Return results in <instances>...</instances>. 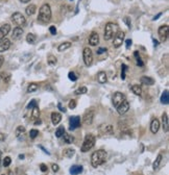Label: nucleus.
<instances>
[{"mask_svg":"<svg viewBox=\"0 0 169 175\" xmlns=\"http://www.w3.org/2000/svg\"><path fill=\"white\" fill-rule=\"evenodd\" d=\"M107 153L106 150L104 149H99L96 150V151L93 152V154L91 155V165L93 166L94 168H97L99 166L104 165L107 161Z\"/></svg>","mask_w":169,"mask_h":175,"instance_id":"f257e3e1","label":"nucleus"},{"mask_svg":"<svg viewBox=\"0 0 169 175\" xmlns=\"http://www.w3.org/2000/svg\"><path fill=\"white\" fill-rule=\"evenodd\" d=\"M51 19V8L48 3H45L41 6L40 10H39V16L38 21H41L42 23H47Z\"/></svg>","mask_w":169,"mask_h":175,"instance_id":"f03ea898","label":"nucleus"},{"mask_svg":"<svg viewBox=\"0 0 169 175\" xmlns=\"http://www.w3.org/2000/svg\"><path fill=\"white\" fill-rule=\"evenodd\" d=\"M118 31H119V26H118L117 23H113V22L107 23L106 25V28H104V40H111L112 38H114L117 34Z\"/></svg>","mask_w":169,"mask_h":175,"instance_id":"7ed1b4c3","label":"nucleus"},{"mask_svg":"<svg viewBox=\"0 0 169 175\" xmlns=\"http://www.w3.org/2000/svg\"><path fill=\"white\" fill-rule=\"evenodd\" d=\"M94 144H95V137L93 135H87L85 137V140H84V143H83V146L80 148L82 152H87L89 150H91L93 148Z\"/></svg>","mask_w":169,"mask_h":175,"instance_id":"20e7f679","label":"nucleus"},{"mask_svg":"<svg viewBox=\"0 0 169 175\" xmlns=\"http://www.w3.org/2000/svg\"><path fill=\"white\" fill-rule=\"evenodd\" d=\"M12 20L17 26H19V27L24 26L26 24L25 17H24L23 15H22L21 13H19V12H16V13H14V14L12 15Z\"/></svg>","mask_w":169,"mask_h":175,"instance_id":"39448f33","label":"nucleus"},{"mask_svg":"<svg viewBox=\"0 0 169 175\" xmlns=\"http://www.w3.org/2000/svg\"><path fill=\"white\" fill-rule=\"evenodd\" d=\"M83 56H84V62H85V65L87 67L92 65V62H93V52L92 50L90 49L89 47L85 48L84 49V52H83Z\"/></svg>","mask_w":169,"mask_h":175,"instance_id":"423d86ee","label":"nucleus"},{"mask_svg":"<svg viewBox=\"0 0 169 175\" xmlns=\"http://www.w3.org/2000/svg\"><path fill=\"white\" fill-rule=\"evenodd\" d=\"M126 100V97L123 93H120V92H116L113 95V105L114 108H117L119 104H121L123 101Z\"/></svg>","mask_w":169,"mask_h":175,"instance_id":"0eeeda50","label":"nucleus"},{"mask_svg":"<svg viewBox=\"0 0 169 175\" xmlns=\"http://www.w3.org/2000/svg\"><path fill=\"white\" fill-rule=\"evenodd\" d=\"M124 38H125V32L124 31H118L117 34L114 37V40H113V46L116 48L120 47L122 45L124 41Z\"/></svg>","mask_w":169,"mask_h":175,"instance_id":"6e6552de","label":"nucleus"},{"mask_svg":"<svg viewBox=\"0 0 169 175\" xmlns=\"http://www.w3.org/2000/svg\"><path fill=\"white\" fill-rule=\"evenodd\" d=\"M80 126V117L78 116H73L70 118L69 120V129L74 130L76 128H78Z\"/></svg>","mask_w":169,"mask_h":175,"instance_id":"1a4fd4ad","label":"nucleus"},{"mask_svg":"<svg viewBox=\"0 0 169 175\" xmlns=\"http://www.w3.org/2000/svg\"><path fill=\"white\" fill-rule=\"evenodd\" d=\"M94 116H95V114H94L93 111H87L84 115V117H83V123L85 125H91L94 121Z\"/></svg>","mask_w":169,"mask_h":175,"instance_id":"9d476101","label":"nucleus"},{"mask_svg":"<svg viewBox=\"0 0 169 175\" xmlns=\"http://www.w3.org/2000/svg\"><path fill=\"white\" fill-rule=\"evenodd\" d=\"M161 42H165L168 38V25H162L158 30Z\"/></svg>","mask_w":169,"mask_h":175,"instance_id":"9b49d317","label":"nucleus"},{"mask_svg":"<svg viewBox=\"0 0 169 175\" xmlns=\"http://www.w3.org/2000/svg\"><path fill=\"white\" fill-rule=\"evenodd\" d=\"M117 111L119 115H124V114L126 113L127 111L129 109V103L127 100H125V101H123L121 104H119V105L117 106Z\"/></svg>","mask_w":169,"mask_h":175,"instance_id":"f8f14e48","label":"nucleus"},{"mask_svg":"<svg viewBox=\"0 0 169 175\" xmlns=\"http://www.w3.org/2000/svg\"><path fill=\"white\" fill-rule=\"evenodd\" d=\"M11 31V25L10 24H3V25L0 27V40L4 39Z\"/></svg>","mask_w":169,"mask_h":175,"instance_id":"ddd939ff","label":"nucleus"},{"mask_svg":"<svg viewBox=\"0 0 169 175\" xmlns=\"http://www.w3.org/2000/svg\"><path fill=\"white\" fill-rule=\"evenodd\" d=\"M99 129L104 135H112L114 132V128L111 124H102L99 127Z\"/></svg>","mask_w":169,"mask_h":175,"instance_id":"4468645a","label":"nucleus"},{"mask_svg":"<svg viewBox=\"0 0 169 175\" xmlns=\"http://www.w3.org/2000/svg\"><path fill=\"white\" fill-rule=\"evenodd\" d=\"M11 47V41L8 39H2L0 40V53L1 52H4Z\"/></svg>","mask_w":169,"mask_h":175,"instance_id":"2eb2a0df","label":"nucleus"},{"mask_svg":"<svg viewBox=\"0 0 169 175\" xmlns=\"http://www.w3.org/2000/svg\"><path fill=\"white\" fill-rule=\"evenodd\" d=\"M89 44L91 46H97L99 44V36H98V34H96V32L91 34L89 38Z\"/></svg>","mask_w":169,"mask_h":175,"instance_id":"dca6fc26","label":"nucleus"},{"mask_svg":"<svg viewBox=\"0 0 169 175\" xmlns=\"http://www.w3.org/2000/svg\"><path fill=\"white\" fill-rule=\"evenodd\" d=\"M22 34H23V29H22V27L17 26V27H15L14 29H13L12 37L14 40H19V39L22 37Z\"/></svg>","mask_w":169,"mask_h":175,"instance_id":"f3484780","label":"nucleus"},{"mask_svg":"<svg viewBox=\"0 0 169 175\" xmlns=\"http://www.w3.org/2000/svg\"><path fill=\"white\" fill-rule=\"evenodd\" d=\"M84 170L83 166L80 165H73L71 168H70V174L71 175H78L80 174Z\"/></svg>","mask_w":169,"mask_h":175,"instance_id":"a211bd4d","label":"nucleus"},{"mask_svg":"<svg viewBox=\"0 0 169 175\" xmlns=\"http://www.w3.org/2000/svg\"><path fill=\"white\" fill-rule=\"evenodd\" d=\"M159 129H160V121L155 118V119H153L150 123V130L152 133H157L158 131H159Z\"/></svg>","mask_w":169,"mask_h":175,"instance_id":"6ab92c4d","label":"nucleus"},{"mask_svg":"<svg viewBox=\"0 0 169 175\" xmlns=\"http://www.w3.org/2000/svg\"><path fill=\"white\" fill-rule=\"evenodd\" d=\"M162 123H163V129L165 132H168L169 129V121H168V115L167 113H164L162 115Z\"/></svg>","mask_w":169,"mask_h":175,"instance_id":"aec40b11","label":"nucleus"},{"mask_svg":"<svg viewBox=\"0 0 169 175\" xmlns=\"http://www.w3.org/2000/svg\"><path fill=\"white\" fill-rule=\"evenodd\" d=\"M51 121L53 125H58L60 124V122L62 121V116L60 113H52L51 114Z\"/></svg>","mask_w":169,"mask_h":175,"instance_id":"412c9836","label":"nucleus"},{"mask_svg":"<svg viewBox=\"0 0 169 175\" xmlns=\"http://www.w3.org/2000/svg\"><path fill=\"white\" fill-rule=\"evenodd\" d=\"M96 79H97V82H99V84H106L107 80V76L106 72L100 71L99 73L96 75Z\"/></svg>","mask_w":169,"mask_h":175,"instance_id":"4be33fe9","label":"nucleus"},{"mask_svg":"<svg viewBox=\"0 0 169 175\" xmlns=\"http://www.w3.org/2000/svg\"><path fill=\"white\" fill-rule=\"evenodd\" d=\"M141 82L145 86H152L155 84V79L148 76H142L141 77Z\"/></svg>","mask_w":169,"mask_h":175,"instance_id":"5701e85b","label":"nucleus"},{"mask_svg":"<svg viewBox=\"0 0 169 175\" xmlns=\"http://www.w3.org/2000/svg\"><path fill=\"white\" fill-rule=\"evenodd\" d=\"M161 103L165 104V105H167L169 103V94H168V90H165V91L162 93V96H161Z\"/></svg>","mask_w":169,"mask_h":175,"instance_id":"b1692460","label":"nucleus"},{"mask_svg":"<svg viewBox=\"0 0 169 175\" xmlns=\"http://www.w3.org/2000/svg\"><path fill=\"white\" fill-rule=\"evenodd\" d=\"M36 10H37V6L35 4H29L27 7L25 8V13L28 15V16H32L36 13Z\"/></svg>","mask_w":169,"mask_h":175,"instance_id":"393cba45","label":"nucleus"},{"mask_svg":"<svg viewBox=\"0 0 169 175\" xmlns=\"http://www.w3.org/2000/svg\"><path fill=\"white\" fill-rule=\"evenodd\" d=\"M40 117V109H39L38 105H36L34 108H32V120H37L39 119Z\"/></svg>","mask_w":169,"mask_h":175,"instance_id":"a878e982","label":"nucleus"},{"mask_svg":"<svg viewBox=\"0 0 169 175\" xmlns=\"http://www.w3.org/2000/svg\"><path fill=\"white\" fill-rule=\"evenodd\" d=\"M70 47H71V43L70 42H64L58 47V50L60 52H63V51H65V50L69 49Z\"/></svg>","mask_w":169,"mask_h":175,"instance_id":"bb28decb","label":"nucleus"},{"mask_svg":"<svg viewBox=\"0 0 169 175\" xmlns=\"http://www.w3.org/2000/svg\"><path fill=\"white\" fill-rule=\"evenodd\" d=\"M131 92H133L135 95L140 96L142 94V88L140 87L139 85H134V86L131 87Z\"/></svg>","mask_w":169,"mask_h":175,"instance_id":"cd10ccee","label":"nucleus"},{"mask_svg":"<svg viewBox=\"0 0 169 175\" xmlns=\"http://www.w3.org/2000/svg\"><path fill=\"white\" fill-rule=\"evenodd\" d=\"M162 159H163V156H162V154H159L157 156V159H155V161L153 162V164H152V168H153V170H157L158 168H159V166H160V164H161V162H162Z\"/></svg>","mask_w":169,"mask_h":175,"instance_id":"c85d7f7f","label":"nucleus"},{"mask_svg":"<svg viewBox=\"0 0 169 175\" xmlns=\"http://www.w3.org/2000/svg\"><path fill=\"white\" fill-rule=\"evenodd\" d=\"M37 41V37L35 36L34 34H28L27 36H26V42H27L28 44H35Z\"/></svg>","mask_w":169,"mask_h":175,"instance_id":"c756f323","label":"nucleus"},{"mask_svg":"<svg viewBox=\"0 0 169 175\" xmlns=\"http://www.w3.org/2000/svg\"><path fill=\"white\" fill-rule=\"evenodd\" d=\"M64 156L68 157V159H71L72 156H73L74 154H75V151H74L73 149H71V148H68V149H65L63 152Z\"/></svg>","mask_w":169,"mask_h":175,"instance_id":"7c9ffc66","label":"nucleus"},{"mask_svg":"<svg viewBox=\"0 0 169 175\" xmlns=\"http://www.w3.org/2000/svg\"><path fill=\"white\" fill-rule=\"evenodd\" d=\"M63 137H64V142L65 143H67V144H71V143H73L74 142V138L72 137V135H68V133H64L63 135Z\"/></svg>","mask_w":169,"mask_h":175,"instance_id":"2f4dec72","label":"nucleus"},{"mask_svg":"<svg viewBox=\"0 0 169 175\" xmlns=\"http://www.w3.org/2000/svg\"><path fill=\"white\" fill-rule=\"evenodd\" d=\"M38 89H39L38 85L35 84V82H32V84H30L27 88V93H34V92L38 91Z\"/></svg>","mask_w":169,"mask_h":175,"instance_id":"473e14b6","label":"nucleus"},{"mask_svg":"<svg viewBox=\"0 0 169 175\" xmlns=\"http://www.w3.org/2000/svg\"><path fill=\"white\" fill-rule=\"evenodd\" d=\"M64 133H65V127H64V126H60V127L56 130V137L62 138Z\"/></svg>","mask_w":169,"mask_h":175,"instance_id":"72a5a7b5","label":"nucleus"},{"mask_svg":"<svg viewBox=\"0 0 169 175\" xmlns=\"http://www.w3.org/2000/svg\"><path fill=\"white\" fill-rule=\"evenodd\" d=\"M47 61H48V64L51 65V66H56V62H58V60H56V56L51 55V54H50V55L48 56Z\"/></svg>","mask_w":169,"mask_h":175,"instance_id":"f704fd0d","label":"nucleus"},{"mask_svg":"<svg viewBox=\"0 0 169 175\" xmlns=\"http://www.w3.org/2000/svg\"><path fill=\"white\" fill-rule=\"evenodd\" d=\"M25 132V128L23 127V126H18L16 129V137H21L23 133Z\"/></svg>","mask_w":169,"mask_h":175,"instance_id":"c9c22d12","label":"nucleus"},{"mask_svg":"<svg viewBox=\"0 0 169 175\" xmlns=\"http://www.w3.org/2000/svg\"><path fill=\"white\" fill-rule=\"evenodd\" d=\"M88 92V89L86 87H80L78 88L77 90L75 91V94L76 95H82V94H86Z\"/></svg>","mask_w":169,"mask_h":175,"instance_id":"e433bc0d","label":"nucleus"},{"mask_svg":"<svg viewBox=\"0 0 169 175\" xmlns=\"http://www.w3.org/2000/svg\"><path fill=\"white\" fill-rule=\"evenodd\" d=\"M11 163H12V159H11L10 156H5L3 159V166L4 167H8V166L11 165Z\"/></svg>","mask_w":169,"mask_h":175,"instance_id":"4c0bfd02","label":"nucleus"},{"mask_svg":"<svg viewBox=\"0 0 169 175\" xmlns=\"http://www.w3.org/2000/svg\"><path fill=\"white\" fill-rule=\"evenodd\" d=\"M38 135H39V131L37 129H32L29 132V137H30V139H32V140L36 139V138L38 137Z\"/></svg>","mask_w":169,"mask_h":175,"instance_id":"58836bf2","label":"nucleus"},{"mask_svg":"<svg viewBox=\"0 0 169 175\" xmlns=\"http://www.w3.org/2000/svg\"><path fill=\"white\" fill-rule=\"evenodd\" d=\"M68 77H69V79L71 80V82H76V80H77V76L75 75L74 72H69V73H68Z\"/></svg>","mask_w":169,"mask_h":175,"instance_id":"ea45409f","label":"nucleus"},{"mask_svg":"<svg viewBox=\"0 0 169 175\" xmlns=\"http://www.w3.org/2000/svg\"><path fill=\"white\" fill-rule=\"evenodd\" d=\"M126 69H127V67H126V65H122V67H121V78H122V80H124L125 79V71H126Z\"/></svg>","mask_w":169,"mask_h":175,"instance_id":"a19ab883","label":"nucleus"},{"mask_svg":"<svg viewBox=\"0 0 169 175\" xmlns=\"http://www.w3.org/2000/svg\"><path fill=\"white\" fill-rule=\"evenodd\" d=\"M1 77H2V79L4 80V82H8L11 79V75L8 73H1Z\"/></svg>","mask_w":169,"mask_h":175,"instance_id":"79ce46f5","label":"nucleus"},{"mask_svg":"<svg viewBox=\"0 0 169 175\" xmlns=\"http://www.w3.org/2000/svg\"><path fill=\"white\" fill-rule=\"evenodd\" d=\"M36 105H37V101L35 99H32V101H30L29 103H28V105L26 106V108H34Z\"/></svg>","mask_w":169,"mask_h":175,"instance_id":"37998d69","label":"nucleus"},{"mask_svg":"<svg viewBox=\"0 0 169 175\" xmlns=\"http://www.w3.org/2000/svg\"><path fill=\"white\" fill-rule=\"evenodd\" d=\"M75 108H76V100H74V99L70 100L69 101V108L74 109Z\"/></svg>","mask_w":169,"mask_h":175,"instance_id":"c03bdc74","label":"nucleus"},{"mask_svg":"<svg viewBox=\"0 0 169 175\" xmlns=\"http://www.w3.org/2000/svg\"><path fill=\"white\" fill-rule=\"evenodd\" d=\"M123 20H124V23H125L126 25H127V27H129V28H131V19H129L128 17H124V19H123Z\"/></svg>","mask_w":169,"mask_h":175,"instance_id":"a18cd8bd","label":"nucleus"},{"mask_svg":"<svg viewBox=\"0 0 169 175\" xmlns=\"http://www.w3.org/2000/svg\"><path fill=\"white\" fill-rule=\"evenodd\" d=\"M40 169H41V171L42 172H47L48 171V168H47V166H46L45 164H41Z\"/></svg>","mask_w":169,"mask_h":175,"instance_id":"49530a36","label":"nucleus"},{"mask_svg":"<svg viewBox=\"0 0 169 175\" xmlns=\"http://www.w3.org/2000/svg\"><path fill=\"white\" fill-rule=\"evenodd\" d=\"M49 31H50V34H56V26H50L49 27Z\"/></svg>","mask_w":169,"mask_h":175,"instance_id":"de8ad7c7","label":"nucleus"},{"mask_svg":"<svg viewBox=\"0 0 169 175\" xmlns=\"http://www.w3.org/2000/svg\"><path fill=\"white\" fill-rule=\"evenodd\" d=\"M104 52H107V48H104V47H100L97 49V54H101Z\"/></svg>","mask_w":169,"mask_h":175,"instance_id":"09e8293b","label":"nucleus"},{"mask_svg":"<svg viewBox=\"0 0 169 175\" xmlns=\"http://www.w3.org/2000/svg\"><path fill=\"white\" fill-rule=\"evenodd\" d=\"M137 65H138V66H140V67H143V66H144L143 61H142L140 58H137Z\"/></svg>","mask_w":169,"mask_h":175,"instance_id":"8fccbe9b","label":"nucleus"},{"mask_svg":"<svg viewBox=\"0 0 169 175\" xmlns=\"http://www.w3.org/2000/svg\"><path fill=\"white\" fill-rule=\"evenodd\" d=\"M59 169H60V167H59L56 164H53V165H52V170H53L54 172H58Z\"/></svg>","mask_w":169,"mask_h":175,"instance_id":"3c124183","label":"nucleus"},{"mask_svg":"<svg viewBox=\"0 0 169 175\" xmlns=\"http://www.w3.org/2000/svg\"><path fill=\"white\" fill-rule=\"evenodd\" d=\"M58 108H60V111H63V113H66V108L62 105V103H59V104H58Z\"/></svg>","mask_w":169,"mask_h":175,"instance_id":"603ef678","label":"nucleus"},{"mask_svg":"<svg viewBox=\"0 0 169 175\" xmlns=\"http://www.w3.org/2000/svg\"><path fill=\"white\" fill-rule=\"evenodd\" d=\"M125 45H126V48H129L131 47V40H126V42H125Z\"/></svg>","mask_w":169,"mask_h":175,"instance_id":"864d4df0","label":"nucleus"},{"mask_svg":"<svg viewBox=\"0 0 169 175\" xmlns=\"http://www.w3.org/2000/svg\"><path fill=\"white\" fill-rule=\"evenodd\" d=\"M161 16H162V13H159V14H158L157 16H155V17H153V19H152V20H153V21L158 20V19H159V18H160V17H161Z\"/></svg>","mask_w":169,"mask_h":175,"instance_id":"5fc2aeb1","label":"nucleus"},{"mask_svg":"<svg viewBox=\"0 0 169 175\" xmlns=\"http://www.w3.org/2000/svg\"><path fill=\"white\" fill-rule=\"evenodd\" d=\"M39 147H40V148H41V149H42V150H43V151L46 153V154L50 155V152H49V151H47V150H46V149H45V148H44V147H43V146H41V145H40V146H39Z\"/></svg>","mask_w":169,"mask_h":175,"instance_id":"6e6d98bb","label":"nucleus"},{"mask_svg":"<svg viewBox=\"0 0 169 175\" xmlns=\"http://www.w3.org/2000/svg\"><path fill=\"white\" fill-rule=\"evenodd\" d=\"M41 123H42V121H41L40 118H39V119H37L36 122H35V125H40Z\"/></svg>","mask_w":169,"mask_h":175,"instance_id":"4d7b16f0","label":"nucleus"},{"mask_svg":"<svg viewBox=\"0 0 169 175\" xmlns=\"http://www.w3.org/2000/svg\"><path fill=\"white\" fill-rule=\"evenodd\" d=\"M3 62H4V58H3V56H1V55H0V68L2 67V65H3Z\"/></svg>","mask_w":169,"mask_h":175,"instance_id":"13d9d810","label":"nucleus"},{"mask_svg":"<svg viewBox=\"0 0 169 175\" xmlns=\"http://www.w3.org/2000/svg\"><path fill=\"white\" fill-rule=\"evenodd\" d=\"M21 2H23V3H27V2H29L30 0H20Z\"/></svg>","mask_w":169,"mask_h":175,"instance_id":"bf43d9fd","label":"nucleus"},{"mask_svg":"<svg viewBox=\"0 0 169 175\" xmlns=\"http://www.w3.org/2000/svg\"><path fill=\"white\" fill-rule=\"evenodd\" d=\"M19 159H24V155L23 154H20V155H19Z\"/></svg>","mask_w":169,"mask_h":175,"instance_id":"052dcab7","label":"nucleus"},{"mask_svg":"<svg viewBox=\"0 0 169 175\" xmlns=\"http://www.w3.org/2000/svg\"><path fill=\"white\" fill-rule=\"evenodd\" d=\"M153 43H155V45L157 46L158 44H159V42H158V41H155V40H153Z\"/></svg>","mask_w":169,"mask_h":175,"instance_id":"680f3d73","label":"nucleus"},{"mask_svg":"<svg viewBox=\"0 0 169 175\" xmlns=\"http://www.w3.org/2000/svg\"><path fill=\"white\" fill-rule=\"evenodd\" d=\"M0 156H1V151H0Z\"/></svg>","mask_w":169,"mask_h":175,"instance_id":"e2e57ef3","label":"nucleus"},{"mask_svg":"<svg viewBox=\"0 0 169 175\" xmlns=\"http://www.w3.org/2000/svg\"><path fill=\"white\" fill-rule=\"evenodd\" d=\"M0 164H1V159H0Z\"/></svg>","mask_w":169,"mask_h":175,"instance_id":"0e129e2a","label":"nucleus"},{"mask_svg":"<svg viewBox=\"0 0 169 175\" xmlns=\"http://www.w3.org/2000/svg\"><path fill=\"white\" fill-rule=\"evenodd\" d=\"M2 175H4V174H2Z\"/></svg>","mask_w":169,"mask_h":175,"instance_id":"69168bd1","label":"nucleus"}]
</instances>
